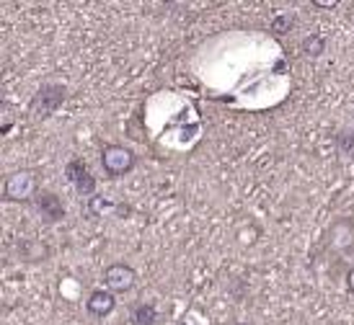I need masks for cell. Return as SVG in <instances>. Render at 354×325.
<instances>
[{
	"instance_id": "7a4b0ae2",
	"label": "cell",
	"mask_w": 354,
	"mask_h": 325,
	"mask_svg": "<svg viewBox=\"0 0 354 325\" xmlns=\"http://www.w3.org/2000/svg\"><path fill=\"white\" fill-rule=\"evenodd\" d=\"M135 166H138V155H135L132 148H124V145H117V142L101 148V168H104V173L109 178L127 176V173L135 170Z\"/></svg>"
},
{
	"instance_id": "9c48e42d",
	"label": "cell",
	"mask_w": 354,
	"mask_h": 325,
	"mask_svg": "<svg viewBox=\"0 0 354 325\" xmlns=\"http://www.w3.org/2000/svg\"><path fill=\"white\" fill-rule=\"evenodd\" d=\"M129 320H132L135 325H156V320H158L156 305H150V302H140V305H135L132 307Z\"/></svg>"
},
{
	"instance_id": "8992f818",
	"label": "cell",
	"mask_w": 354,
	"mask_h": 325,
	"mask_svg": "<svg viewBox=\"0 0 354 325\" xmlns=\"http://www.w3.org/2000/svg\"><path fill=\"white\" fill-rule=\"evenodd\" d=\"M65 176H68V181L75 186V191H78L80 197H93V191H96V178L91 176L88 166L83 163L80 158H73L65 166Z\"/></svg>"
},
{
	"instance_id": "52a82bcc",
	"label": "cell",
	"mask_w": 354,
	"mask_h": 325,
	"mask_svg": "<svg viewBox=\"0 0 354 325\" xmlns=\"http://www.w3.org/2000/svg\"><path fill=\"white\" fill-rule=\"evenodd\" d=\"M34 207H37V212L41 215L44 222H59V219H65V204H62V199L55 191L41 188L39 194H37V199H34Z\"/></svg>"
},
{
	"instance_id": "30bf717a",
	"label": "cell",
	"mask_w": 354,
	"mask_h": 325,
	"mask_svg": "<svg viewBox=\"0 0 354 325\" xmlns=\"http://www.w3.org/2000/svg\"><path fill=\"white\" fill-rule=\"evenodd\" d=\"M88 212L93 217H104L106 212H124V215H127L129 209L122 207V204H114V201H109V199H104V197H91L88 199Z\"/></svg>"
},
{
	"instance_id": "6da1fadb",
	"label": "cell",
	"mask_w": 354,
	"mask_h": 325,
	"mask_svg": "<svg viewBox=\"0 0 354 325\" xmlns=\"http://www.w3.org/2000/svg\"><path fill=\"white\" fill-rule=\"evenodd\" d=\"M39 191V178H37V170H31V168L13 170L6 178V184H3V199L6 201H16V204H29V201L37 199Z\"/></svg>"
},
{
	"instance_id": "4fadbf2b",
	"label": "cell",
	"mask_w": 354,
	"mask_h": 325,
	"mask_svg": "<svg viewBox=\"0 0 354 325\" xmlns=\"http://www.w3.org/2000/svg\"><path fill=\"white\" fill-rule=\"evenodd\" d=\"M292 16L290 13H279V16H274V21H272V31H274L277 37H282V34H287V31L292 29Z\"/></svg>"
},
{
	"instance_id": "277c9868",
	"label": "cell",
	"mask_w": 354,
	"mask_h": 325,
	"mask_svg": "<svg viewBox=\"0 0 354 325\" xmlns=\"http://www.w3.org/2000/svg\"><path fill=\"white\" fill-rule=\"evenodd\" d=\"M326 246L334 253H354V217H339L328 225Z\"/></svg>"
},
{
	"instance_id": "5bb4252c",
	"label": "cell",
	"mask_w": 354,
	"mask_h": 325,
	"mask_svg": "<svg viewBox=\"0 0 354 325\" xmlns=\"http://www.w3.org/2000/svg\"><path fill=\"white\" fill-rule=\"evenodd\" d=\"M315 8H336L339 6V0H313Z\"/></svg>"
},
{
	"instance_id": "5b68a950",
	"label": "cell",
	"mask_w": 354,
	"mask_h": 325,
	"mask_svg": "<svg viewBox=\"0 0 354 325\" xmlns=\"http://www.w3.org/2000/svg\"><path fill=\"white\" fill-rule=\"evenodd\" d=\"M104 284L114 295H127L129 289L138 284V271L132 266H127V264H111L104 271Z\"/></svg>"
},
{
	"instance_id": "ba28073f",
	"label": "cell",
	"mask_w": 354,
	"mask_h": 325,
	"mask_svg": "<svg viewBox=\"0 0 354 325\" xmlns=\"http://www.w3.org/2000/svg\"><path fill=\"white\" fill-rule=\"evenodd\" d=\"M86 310L93 317H109L117 310V295L109 289H93L86 299Z\"/></svg>"
},
{
	"instance_id": "8fae6325",
	"label": "cell",
	"mask_w": 354,
	"mask_h": 325,
	"mask_svg": "<svg viewBox=\"0 0 354 325\" xmlns=\"http://www.w3.org/2000/svg\"><path fill=\"white\" fill-rule=\"evenodd\" d=\"M336 150H339V155L354 160V129L349 127L339 129V135H336Z\"/></svg>"
},
{
	"instance_id": "9a60e30c",
	"label": "cell",
	"mask_w": 354,
	"mask_h": 325,
	"mask_svg": "<svg viewBox=\"0 0 354 325\" xmlns=\"http://www.w3.org/2000/svg\"><path fill=\"white\" fill-rule=\"evenodd\" d=\"M346 289H349V292L354 295V266L346 271Z\"/></svg>"
},
{
	"instance_id": "7c38bea8",
	"label": "cell",
	"mask_w": 354,
	"mask_h": 325,
	"mask_svg": "<svg viewBox=\"0 0 354 325\" xmlns=\"http://www.w3.org/2000/svg\"><path fill=\"white\" fill-rule=\"evenodd\" d=\"M300 50H303L305 57H321L326 52V39L324 37H318V34H310V37H305L303 44H300Z\"/></svg>"
},
{
	"instance_id": "3957f363",
	"label": "cell",
	"mask_w": 354,
	"mask_h": 325,
	"mask_svg": "<svg viewBox=\"0 0 354 325\" xmlns=\"http://www.w3.org/2000/svg\"><path fill=\"white\" fill-rule=\"evenodd\" d=\"M65 99H68V88L62 83H47L29 101V114L34 119H47L65 104Z\"/></svg>"
}]
</instances>
